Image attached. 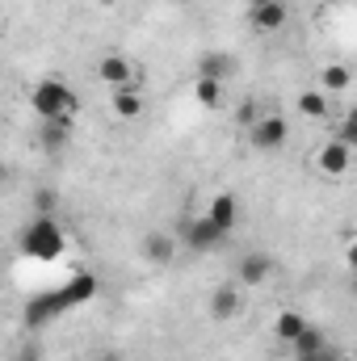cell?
Wrapping results in <instances>:
<instances>
[{
	"label": "cell",
	"instance_id": "obj_1",
	"mask_svg": "<svg viewBox=\"0 0 357 361\" xmlns=\"http://www.w3.org/2000/svg\"><path fill=\"white\" fill-rule=\"evenodd\" d=\"M30 109L38 114V122H76L80 114V97L68 89L59 76H47L30 89Z\"/></svg>",
	"mask_w": 357,
	"mask_h": 361
},
{
	"label": "cell",
	"instance_id": "obj_2",
	"mask_svg": "<svg viewBox=\"0 0 357 361\" xmlns=\"http://www.w3.org/2000/svg\"><path fill=\"white\" fill-rule=\"evenodd\" d=\"M63 248H68V235L59 231L55 219L34 214V219L25 223V231H21V252H25V257H34V261H59Z\"/></svg>",
	"mask_w": 357,
	"mask_h": 361
},
{
	"label": "cell",
	"instance_id": "obj_3",
	"mask_svg": "<svg viewBox=\"0 0 357 361\" xmlns=\"http://www.w3.org/2000/svg\"><path fill=\"white\" fill-rule=\"evenodd\" d=\"M286 139H290V126H286L282 114H265V118L248 130V147H253V152H282Z\"/></svg>",
	"mask_w": 357,
	"mask_h": 361
},
{
	"label": "cell",
	"instance_id": "obj_4",
	"mask_svg": "<svg viewBox=\"0 0 357 361\" xmlns=\"http://www.w3.org/2000/svg\"><path fill=\"white\" fill-rule=\"evenodd\" d=\"M97 76H101V85H109V89H139V68L131 63V59H122V55H101L97 59Z\"/></svg>",
	"mask_w": 357,
	"mask_h": 361
},
{
	"label": "cell",
	"instance_id": "obj_5",
	"mask_svg": "<svg viewBox=\"0 0 357 361\" xmlns=\"http://www.w3.org/2000/svg\"><path fill=\"white\" fill-rule=\"evenodd\" d=\"M349 164H353V147H349L345 139H328V143L320 147V156H315V169L328 180H341L349 173Z\"/></svg>",
	"mask_w": 357,
	"mask_h": 361
},
{
	"label": "cell",
	"instance_id": "obj_6",
	"mask_svg": "<svg viewBox=\"0 0 357 361\" xmlns=\"http://www.w3.org/2000/svg\"><path fill=\"white\" fill-rule=\"evenodd\" d=\"M290 349H294V353H290L294 361H337V357H341V349H337L320 328H307Z\"/></svg>",
	"mask_w": 357,
	"mask_h": 361
},
{
	"label": "cell",
	"instance_id": "obj_7",
	"mask_svg": "<svg viewBox=\"0 0 357 361\" xmlns=\"http://www.w3.org/2000/svg\"><path fill=\"white\" fill-rule=\"evenodd\" d=\"M223 240H227V235H223L206 214H198V219L185 223V248H189V252H214Z\"/></svg>",
	"mask_w": 357,
	"mask_h": 361
},
{
	"label": "cell",
	"instance_id": "obj_8",
	"mask_svg": "<svg viewBox=\"0 0 357 361\" xmlns=\"http://www.w3.org/2000/svg\"><path fill=\"white\" fill-rule=\"evenodd\" d=\"M236 72H240V59L227 55V51H202V55H198V76H202V80H219V85H227Z\"/></svg>",
	"mask_w": 357,
	"mask_h": 361
},
{
	"label": "cell",
	"instance_id": "obj_9",
	"mask_svg": "<svg viewBox=\"0 0 357 361\" xmlns=\"http://www.w3.org/2000/svg\"><path fill=\"white\" fill-rule=\"evenodd\" d=\"M240 311H244V294H240L236 281H227V286H219V290L210 294V319H214V324H231Z\"/></svg>",
	"mask_w": 357,
	"mask_h": 361
},
{
	"label": "cell",
	"instance_id": "obj_10",
	"mask_svg": "<svg viewBox=\"0 0 357 361\" xmlns=\"http://www.w3.org/2000/svg\"><path fill=\"white\" fill-rule=\"evenodd\" d=\"M55 315H68V302H63L59 290H51V294H34V298L25 302V324H30V328L51 324Z\"/></svg>",
	"mask_w": 357,
	"mask_h": 361
},
{
	"label": "cell",
	"instance_id": "obj_11",
	"mask_svg": "<svg viewBox=\"0 0 357 361\" xmlns=\"http://www.w3.org/2000/svg\"><path fill=\"white\" fill-rule=\"evenodd\" d=\"M206 219H210L223 235H231L236 223H240V202H236V193H219V197L206 206Z\"/></svg>",
	"mask_w": 357,
	"mask_h": 361
},
{
	"label": "cell",
	"instance_id": "obj_12",
	"mask_svg": "<svg viewBox=\"0 0 357 361\" xmlns=\"http://www.w3.org/2000/svg\"><path fill=\"white\" fill-rule=\"evenodd\" d=\"M139 252H143V261H152V265H173V257H177V240H173L169 231H147L143 244H139Z\"/></svg>",
	"mask_w": 357,
	"mask_h": 361
},
{
	"label": "cell",
	"instance_id": "obj_13",
	"mask_svg": "<svg viewBox=\"0 0 357 361\" xmlns=\"http://www.w3.org/2000/svg\"><path fill=\"white\" fill-rule=\"evenodd\" d=\"M248 21L261 30V34H277L286 21H290V8L282 4V0H269V4H253V13H248Z\"/></svg>",
	"mask_w": 357,
	"mask_h": 361
},
{
	"label": "cell",
	"instance_id": "obj_14",
	"mask_svg": "<svg viewBox=\"0 0 357 361\" xmlns=\"http://www.w3.org/2000/svg\"><path fill=\"white\" fill-rule=\"evenodd\" d=\"M269 273H273V257L269 252H248L244 261H240V286L244 290H257V286H265Z\"/></svg>",
	"mask_w": 357,
	"mask_h": 361
},
{
	"label": "cell",
	"instance_id": "obj_15",
	"mask_svg": "<svg viewBox=\"0 0 357 361\" xmlns=\"http://www.w3.org/2000/svg\"><path fill=\"white\" fill-rule=\"evenodd\" d=\"M97 290H101V281H97L92 273H76L68 286H59V294H63L68 311H72V307H85V302H92V298H97Z\"/></svg>",
	"mask_w": 357,
	"mask_h": 361
},
{
	"label": "cell",
	"instance_id": "obj_16",
	"mask_svg": "<svg viewBox=\"0 0 357 361\" xmlns=\"http://www.w3.org/2000/svg\"><path fill=\"white\" fill-rule=\"evenodd\" d=\"M38 147L51 152V156L68 152L72 147V122H42L38 126Z\"/></svg>",
	"mask_w": 357,
	"mask_h": 361
},
{
	"label": "cell",
	"instance_id": "obj_17",
	"mask_svg": "<svg viewBox=\"0 0 357 361\" xmlns=\"http://www.w3.org/2000/svg\"><path fill=\"white\" fill-rule=\"evenodd\" d=\"M298 114L303 118H311V122H324L328 114H332V101H328V92L324 89H307V92H298Z\"/></svg>",
	"mask_w": 357,
	"mask_h": 361
},
{
	"label": "cell",
	"instance_id": "obj_18",
	"mask_svg": "<svg viewBox=\"0 0 357 361\" xmlns=\"http://www.w3.org/2000/svg\"><path fill=\"white\" fill-rule=\"evenodd\" d=\"M307 328H311V324L303 319V311H282V315L273 319V336H277L282 345H294Z\"/></svg>",
	"mask_w": 357,
	"mask_h": 361
},
{
	"label": "cell",
	"instance_id": "obj_19",
	"mask_svg": "<svg viewBox=\"0 0 357 361\" xmlns=\"http://www.w3.org/2000/svg\"><path fill=\"white\" fill-rule=\"evenodd\" d=\"M349 85H353V72H349L345 63H328V68L320 72V89L328 92V97H332V92H345Z\"/></svg>",
	"mask_w": 357,
	"mask_h": 361
},
{
	"label": "cell",
	"instance_id": "obj_20",
	"mask_svg": "<svg viewBox=\"0 0 357 361\" xmlns=\"http://www.w3.org/2000/svg\"><path fill=\"white\" fill-rule=\"evenodd\" d=\"M114 114H118L122 122H135V118L143 114V97H139V89H118L114 92Z\"/></svg>",
	"mask_w": 357,
	"mask_h": 361
},
{
	"label": "cell",
	"instance_id": "obj_21",
	"mask_svg": "<svg viewBox=\"0 0 357 361\" xmlns=\"http://www.w3.org/2000/svg\"><path fill=\"white\" fill-rule=\"evenodd\" d=\"M193 97H198V105H202V109H219V105H223V85H219V80H202V76H198Z\"/></svg>",
	"mask_w": 357,
	"mask_h": 361
},
{
	"label": "cell",
	"instance_id": "obj_22",
	"mask_svg": "<svg viewBox=\"0 0 357 361\" xmlns=\"http://www.w3.org/2000/svg\"><path fill=\"white\" fill-rule=\"evenodd\" d=\"M55 206H59L55 189H38V193H34V214H47V219H55Z\"/></svg>",
	"mask_w": 357,
	"mask_h": 361
},
{
	"label": "cell",
	"instance_id": "obj_23",
	"mask_svg": "<svg viewBox=\"0 0 357 361\" xmlns=\"http://www.w3.org/2000/svg\"><path fill=\"white\" fill-rule=\"evenodd\" d=\"M261 118H265V114L257 109V101H240V109H236V122H240V126H248V130H253Z\"/></svg>",
	"mask_w": 357,
	"mask_h": 361
},
{
	"label": "cell",
	"instance_id": "obj_24",
	"mask_svg": "<svg viewBox=\"0 0 357 361\" xmlns=\"http://www.w3.org/2000/svg\"><path fill=\"white\" fill-rule=\"evenodd\" d=\"M337 139H345L349 147H357V109H349V114H345V122H341Z\"/></svg>",
	"mask_w": 357,
	"mask_h": 361
},
{
	"label": "cell",
	"instance_id": "obj_25",
	"mask_svg": "<svg viewBox=\"0 0 357 361\" xmlns=\"http://www.w3.org/2000/svg\"><path fill=\"white\" fill-rule=\"evenodd\" d=\"M345 265H349V269L357 273V240L349 244V248H345Z\"/></svg>",
	"mask_w": 357,
	"mask_h": 361
},
{
	"label": "cell",
	"instance_id": "obj_26",
	"mask_svg": "<svg viewBox=\"0 0 357 361\" xmlns=\"http://www.w3.org/2000/svg\"><path fill=\"white\" fill-rule=\"evenodd\" d=\"M97 361H122V357H114V353H101V357H97Z\"/></svg>",
	"mask_w": 357,
	"mask_h": 361
},
{
	"label": "cell",
	"instance_id": "obj_27",
	"mask_svg": "<svg viewBox=\"0 0 357 361\" xmlns=\"http://www.w3.org/2000/svg\"><path fill=\"white\" fill-rule=\"evenodd\" d=\"M97 4H101V8H114V4H118V0H97Z\"/></svg>",
	"mask_w": 357,
	"mask_h": 361
},
{
	"label": "cell",
	"instance_id": "obj_28",
	"mask_svg": "<svg viewBox=\"0 0 357 361\" xmlns=\"http://www.w3.org/2000/svg\"><path fill=\"white\" fill-rule=\"evenodd\" d=\"M349 290H353V298H357V273H353V281H349Z\"/></svg>",
	"mask_w": 357,
	"mask_h": 361
},
{
	"label": "cell",
	"instance_id": "obj_29",
	"mask_svg": "<svg viewBox=\"0 0 357 361\" xmlns=\"http://www.w3.org/2000/svg\"><path fill=\"white\" fill-rule=\"evenodd\" d=\"M337 361H357V357H349V353H341V357H337Z\"/></svg>",
	"mask_w": 357,
	"mask_h": 361
},
{
	"label": "cell",
	"instance_id": "obj_30",
	"mask_svg": "<svg viewBox=\"0 0 357 361\" xmlns=\"http://www.w3.org/2000/svg\"><path fill=\"white\" fill-rule=\"evenodd\" d=\"M169 4H193V0H169Z\"/></svg>",
	"mask_w": 357,
	"mask_h": 361
},
{
	"label": "cell",
	"instance_id": "obj_31",
	"mask_svg": "<svg viewBox=\"0 0 357 361\" xmlns=\"http://www.w3.org/2000/svg\"><path fill=\"white\" fill-rule=\"evenodd\" d=\"M253 4H269V0H253Z\"/></svg>",
	"mask_w": 357,
	"mask_h": 361
},
{
	"label": "cell",
	"instance_id": "obj_32",
	"mask_svg": "<svg viewBox=\"0 0 357 361\" xmlns=\"http://www.w3.org/2000/svg\"><path fill=\"white\" fill-rule=\"evenodd\" d=\"M290 361H294V357H290Z\"/></svg>",
	"mask_w": 357,
	"mask_h": 361
}]
</instances>
